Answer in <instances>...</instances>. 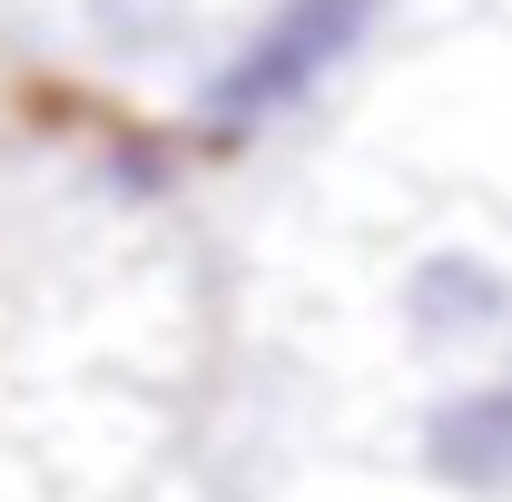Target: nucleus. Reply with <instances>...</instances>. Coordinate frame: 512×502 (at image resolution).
<instances>
[{
	"label": "nucleus",
	"instance_id": "nucleus-4",
	"mask_svg": "<svg viewBox=\"0 0 512 502\" xmlns=\"http://www.w3.org/2000/svg\"><path fill=\"white\" fill-rule=\"evenodd\" d=\"M109 188L158 197V188H168V148H119V158H109Z\"/></svg>",
	"mask_w": 512,
	"mask_h": 502
},
{
	"label": "nucleus",
	"instance_id": "nucleus-3",
	"mask_svg": "<svg viewBox=\"0 0 512 502\" xmlns=\"http://www.w3.org/2000/svg\"><path fill=\"white\" fill-rule=\"evenodd\" d=\"M414 453H424L434 483H453V493H473V502H503L512 493V375L453 384L444 404L424 414Z\"/></svg>",
	"mask_w": 512,
	"mask_h": 502
},
{
	"label": "nucleus",
	"instance_id": "nucleus-2",
	"mask_svg": "<svg viewBox=\"0 0 512 502\" xmlns=\"http://www.w3.org/2000/svg\"><path fill=\"white\" fill-rule=\"evenodd\" d=\"M404 335L434 345V355H473V345L512 335V276L473 247L414 256V276H404Z\"/></svg>",
	"mask_w": 512,
	"mask_h": 502
},
{
	"label": "nucleus",
	"instance_id": "nucleus-1",
	"mask_svg": "<svg viewBox=\"0 0 512 502\" xmlns=\"http://www.w3.org/2000/svg\"><path fill=\"white\" fill-rule=\"evenodd\" d=\"M384 20V0H276L266 10V30H256L237 60H217L207 79V119L217 128H256L276 119V109H296V99H316L335 60H355V40Z\"/></svg>",
	"mask_w": 512,
	"mask_h": 502
}]
</instances>
